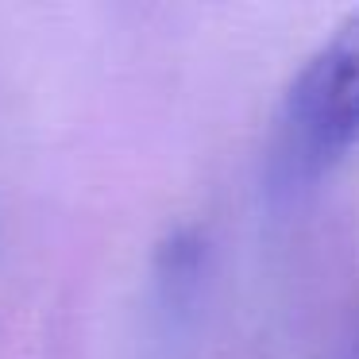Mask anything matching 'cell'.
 Wrapping results in <instances>:
<instances>
[{
    "mask_svg": "<svg viewBox=\"0 0 359 359\" xmlns=\"http://www.w3.org/2000/svg\"><path fill=\"white\" fill-rule=\"evenodd\" d=\"M359 143V8L332 27L290 81L274 135V166L290 182L328 174Z\"/></svg>",
    "mask_w": 359,
    "mask_h": 359,
    "instance_id": "obj_1",
    "label": "cell"
}]
</instances>
